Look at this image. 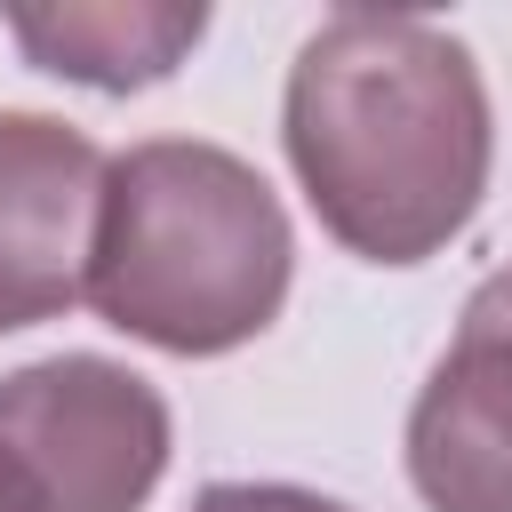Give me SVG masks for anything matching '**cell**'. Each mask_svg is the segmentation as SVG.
I'll use <instances>...</instances> for the list:
<instances>
[{
    "instance_id": "cell-3",
    "label": "cell",
    "mask_w": 512,
    "mask_h": 512,
    "mask_svg": "<svg viewBox=\"0 0 512 512\" xmlns=\"http://www.w3.org/2000/svg\"><path fill=\"white\" fill-rule=\"evenodd\" d=\"M168 472V400L104 360L56 352L0 376V488L24 512H144Z\"/></svg>"
},
{
    "instance_id": "cell-8",
    "label": "cell",
    "mask_w": 512,
    "mask_h": 512,
    "mask_svg": "<svg viewBox=\"0 0 512 512\" xmlns=\"http://www.w3.org/2000/svg\"><path fill=\"white\" fill-rule=\"evenodd\" d=\"M464 320H472V328H512V264L488 272V280L464 296Z\"/></svg>"
},
{
    "instance_id": "cell-2",
    "label": "cell",
    "mask_w": 512,
    "mask_h": 512,
    "mask_svg": "<svg viewBox=\"0 0 512 512\" xmlns=\"http://www.w3.org/2000/svg\"><path fill=\"white\" fill-rule=\"evenodd\" d=\"M288 272V208L240 152L200 136H144L104 160L80 288L104 328L176 360H216L280 320Z\"/></svg>"
},
{
    "instance_id": "cell-1",
    "label": "cell",
    "mask_w": 512,
    "mask_h": 512,
    "mask_svg": "<svg viewBox=\"0 0 512 512\" xmlns=\"http://www.w3.org/2000/svg\"><path fill=\"white\" fill-rule=\"evenodd\" d=\"M280 144L328 240L368 264H424L480 216L496 120L456 32L336 8L288 64Z\"/></svg>"
},
{
    "instance_id": "cell-6",
    "label": "cell",
    "mask_w": 512,
    "mask_h": 512,
    "mask_svg": "<svg viewBox=\"0 0 512 512\" xmlns=\"http://www.w3.org/2000/svg\"><path fill=\"white\" fill-rule=\"evenodd\" d=\"M0 24L40 72L128 96L168 80L200 48L208 8L200 0H64V8H8Z\"/></svg>"
},
{
    "instance_id": "cell-5",
    "label": "cell",
    "mask_w": 512,
    "mask_h": 512,
    "mask_svg": "<svg viewBox=\"0 0 512 512\" xmlns=\"http://www.w3.org/2000/svg\"><path fill=\"white\" fill-rule=\"evenodd\" d=\"M408 480L432 512H512V328L456 320L408 408Z\"/></svg>"
},
{
    "instance_id": "cell-7",
    "label": "cell",
    "mask_w": 512,
    "mask_h": 512,
    "mask_svg": "<svg viewBox=\"0 0 512 512\" xmlns=\"http://www.w3.org/2000/svg\"><path fill=\"white\" fill-rule=\"evenodd\" d=\"M184 512H352L320 488H296V480H208Z\"/></svg>"
},
{
    "instance_id": "cell-4",
    "label": "cell",
    "mask_w": 512,
    "mask_h": 512,
    "mask_svg": "<svg viewBox=\"0 0 512 512\" xmlns=\"http://www.w3.org/2000/svg\"><path fill=\"white\" fill-rule=\"evenodd\" d=\"M104 152L56 112H0V336L80 304Z\"/></svg>"
},
{
    "instance_id": "cell-9",
    "label": "cell",
    "mask_w": 512,
    "mask_h": 512,
    "mask_svg": "<svg viewBox=\"0 0 512 512\" xmlns=\"http://www.w3.org/2000/svg\"><path fill=\"white\" fill-rule=\"evenodd\" d=\"M0 512H24V504H16V496H8V488H0Z\"/></svg>"
}]
</instances>
